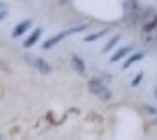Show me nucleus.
Returning a JSON list of instances; mask_svg holds the SVG:
<instances>
[{"instance_id":"obj_1","label":"nucleus","mask_w":157,"mask_h":140,"mask_svg":"<svg viewBox=\"0 0 157 140\" xmlns=\"http://www.w3.org/2000/svg\"><path fill=\"white\" fill-rule=\"evenodd\" d=\"M83 30H87V26H85V24L76 26V28H70V30H65V31H61V33H57V35H54V37L46 39V41L43 42V48H44V50H50V48H52V46H56L59 41H63L65 37H68V35H72V33H80V31H83Z\"/></svg>"},{"instance_id":"obj_2","label":"nucleus","mask_w":157,"mask_h":140,"mask_svg":"<svg viewBox=\"0 0 157 140\" xmlns=\"http://www.w3.org/2000/svg\"><path fill=\"white\" fill-rule=\"evenodd\" d=\"M89 90H91L94 96L102 98L104 101H107V100L111 98V92H109V89L105 87V83H104L102 79H91V81H89Z\"/></svg>"},{"instance_id":"obj_3","label":"nucleus","mask_w":157,"mask_h":140,"mask_svg":"<svg viewBox=\"0 0 157 140\" xmlns=\"http://www.w3.org/2000/svg\"><path fill=\"white\" fill-rule=\"evenodd\" d=\"M26 59L33 63V66L39 70L41 74H50V72H52V66H50L43 57H37V55H26Z\"/></svg>"},{"instance_id":"obj_4","label":"nucleus","mask_w":157,"mask_h":140,"mask_svg":"<svg viewBox=\"0 0 157 140\" xmlns=\"http://www.w3.org/2000/svg\"><path fill=\"white\" fill-rule=\"evenodd\" d=\"M70 64H72V68H74L80 76H85V74H87V66H85V63H83V59H82L80 55L72 53V55H70Z\"/></svg>"},{"instance_id":"obj_5","label":"nucleus","mask_w":157,"mask_h":140,"mask_svg":"<svg viewBox=\"0 0 157 140\" xmlns=\"http://www.w3.org/2000/svg\"><path fill=\"white\" fill-rule=\"evenodd\" d=\"M30 26H32V20L28 19V20H22V22H19L17 26H15V30H13V37H21L22 33H26L28 30H30Z\"/></svg>"},{"instance_id":"obj_6","label":"nucleus","mask_w":157,"mask_h":140,"mask_svg":"<svg viewBox=\"0 0 157 140\" xmlns=\"http://www.w3.org/2000/svg\"><path fill=\"white\" fill-rule=\"evenodd\" d=\"M39 37H41V28H35V30L26 37V41L22 42V44H24V48H32V46L39 41Z\"/></svg>"},{"instance_id":"obj_7","label":"nucleus","mask_w":157,"mask_h":140,"mask_svg":"<svg viewBox=\"0 0 157 140\" xmlns=\"http://www.w3.org/2000/svg\"><path fill=\"white\" fill-rule=\"evenodd\" d=\"M142 57H144V53H142V52H135V53H131V55H129V57H128V59H126V61L122 63V68H124V70H126V68H129V66H131L133 63L140 61Z\"/></svg>"},{"instance_id":"obj_8","label":"nucleus","mask_w":157,"mask_h":140,"mask_svg":"<svg viewBox=\"0 0 157 140\" xmlns=\"http://www.w3.org/2000/svg\"><path fill=\"white\" fill-rule=\"evenodd\" d=\"M129 52H131V48H129V46H124V48H120L118 52H115V53H113V55L109 57V61H111V63H117V61L124 59V57H126V55H128Z\"/></svg>"},{"instance_id":"obj_9","label":"nucleus","mask_w":157,"mask_h":140,"mask_svg":"<svg viewBox=\"0 0 157 140\" xmlns=\"http://www.w3.org/2000/svg\"><path fill=\"white\" fill-rule=\"evenodd\" d=\"M118 41H120V35H113V37L109 39V42H107V44L104 46V52H109L111 48H115V46L118 44Z\"/></svg>"},{"instance_id":"obj_10","label":"nucleus","mask_w":157,"mask_h":140,"mask_svg":"<svg viewBox=\"0 0 157 140\" xmlns=\"http://www.w3.org/2000/svg\"><path fill=\"white\" fill-rule=\"evenodd\" d=\"M107 33V30H102V31H96V33H91V35H87L85 37V42H91V41H96V39H100V37H104Z\"/></svg>"},{"instance_id":"obj_11","label":"nucleus","mask_w":157,"mask_h":140,"mask_svg":"<svg viewBox=\"0 0 157 140\" xmlns=\"http://www.w3.org/2000/svg\"><path fill=\"white\" fill-rule=\"evenodd\" d=\"M124 9H126V13H129V9H131V11H135V9H137V0H126Z\"/></svg>"},{"instance_id":"obj_12","label":"nucleus","mask_w":157,"mask_h":140,"mask_svg":"<svg viewBox=\"0 0 157 140\" xmlns=\"http://www.w3.org/2000/svg\"><path fill=\"white\" fill-rule=\"evenodd\" d=\"M155 26H157V15H155V17H153L148 24H144V28H142V30H144V31H151Z\"/></svg>"},{"instance_id":"obj_13","label":"nucleus","mask_w":157,"mask_h":140,"mask_svg":"<svg viewBox=\"0 0 157 140\" xmlns=\"http://www.w3.org/2000/svg\"><path fill=\"white\" fill-rule=\"evenodd\" d=\"M140 79H142V74H139V76H137V78L133 79V83H131V87H137V85L140 83Z\"/></svg>"},{"instance_id":"obj_14","label":"nucleus","mask_w":157,"mask_h":140,"mask_svg":"<svg viewBox=\"0 0 157 140\" xmlns=\"http://www.w3.org/2000/svg\"><path fill=\"white\" fill-rule=\"evenodd\" d=\"M6 15H8V11H6V9L0 11V20H4V19H6Z\"/></svg>"},{"instance_id":"obj_15","label":"nucleus","mask_w":157,"mask_h":140,"mask_svg":"<svg viewBox=\"0 0 157 140\" xmlns=\"http://www.w3.org/2000/svg\"><path fill=\"white\" fill-rule=\"evenodd\" d=\"M2 9H6V4H4V2H0V11H2Z\"/></svg>"},{"instance_id":"obj_16","label":"nucleus","mask_w":157,"mask_h":140,"mask_svg":"<svg viewBox=\"0 0 157 140\" xmlns=\"http://www.w3.org/2000/svg\"><path fill=\"white\" fill-rule=\"evenodd\" d=\"M0 140H2V138H0Z\"/></svg>"}]
</instances>
